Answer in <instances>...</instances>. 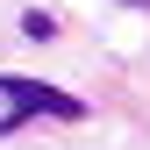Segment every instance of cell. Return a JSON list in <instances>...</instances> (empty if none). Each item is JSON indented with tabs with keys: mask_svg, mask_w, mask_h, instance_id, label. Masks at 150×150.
<instances>
[{
	"mask_svg": "<svg viewBox=\"0 0 150 150\" xmlns=\"http://www.w3.org/2000/svg\"><path fill=\"white\" fill-rule=\"evenodd\" d=\"M36 115L86 122V100H79V93H64V86L29 79V71H7V79H0V136H7V129H22V122H36Z\"/></svg>",
	"mask_w": 150,
	"mask_h": 150,
	"instance_id": "cell-1",
	"label": "cell"
},
{
	"mask_svg": "<svg viewBox=\"0 0 150 150\" xmlns=\"http://www.w3.org/2000/svg\"><path fill=\"white\" fill-rule=\"evenodd\" d=\"M22 36H29V43H50V36H57V22H50L43 7H29V14H22Z\"/></svg>",
	"mask_w": 150,
	"mask_h": 150,
	"instance_id": "cell-2",
	"label": "cell"
},
{
	"mask_svg": "<svg viewBox=\"0 0 150 150\" xmlns=\"http://www.w3.org/2000/svg\"><path fill=\"white\" fill-rule=\"evenodd\" d=\"M122 7H150V0H122Z\"/></svg>",
	"mask_w": 150,
	"mask_h": 150,
	"instance_id": "cell-3",
	"label": "cell"
}]
</instances>
